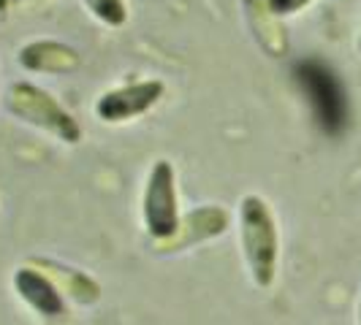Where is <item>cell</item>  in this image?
I'll return each mask as SVG.
<instances>
[{"label": "cell", "instance_id": "obj_1", "mask_svg": "<svg viewBox=\"0 0 361 325\" xmlns=\"http://www.w3.org/2000/svg\"><path fill=\"white\" fill-rule=\"evenodd\" d=\"M239 238L258 288H271L280 266V231L274 212L261 196H245L239 203Z\"/></svg>", "mask_w": 361, "mask_h": 325}, {"label": "cell", "instance_id": "obj_2", "mask_svg": "<svg viewBox=\"0 0 361 325\" xmlns=\"http://www.w3.org/2000/svg\"><path fill=\"white\" fill-rule=\"evenodd\" d=\"M293 82L305 92L315 125L326 136H340L348 127L350 111H348V92L337 71L318 57H307L293 65Z\"/></svg>", "mask_w": 361, "mask_h": 325}, {"label": "cell", "instance_id": "obj_3", "mask_svg": "<svg viewBox=\"0 0 361 325\" xmlns=\"http://www.w3.org/2000/svg\"><path fill=\"white\" fill-rule=\"evenodd\" d=\"M6 108L27 125L52 133L54 139L66 144H79L82 141V127L73 120L68 108L54 98L49 90L30 84V82H14L6 92Z\"/></svg>", "mask_w": 361, "mask_h": 325}, {"label": "cell", "instance_id": "obj_4", "mask_svg": "<svg viewBox=\"0 0 361 325\" xmlns=\"http://www.w3.org/2000/svg\"><path fill=\"white\" fill-rule=\"evenodd\" d=\"M142 219L155 244L169 241L180 228V200H177V171L169 160L152 165L142 196Z\"/></svg>", "mask_w": 361, "mask_h": 325}, {"label": "cell", "instance_id": "obj_5", "mask_svg": "<svg viewBox=\"0 0 361 325\" xmlns=\"http://www.w3.org/2000/svg\"><path fill=\"white\" fill-rule=\"evenodd\" d=\"M163 95H166V84L161 79H142L133 84H123L117 90L104 92L95 101V117L109 125H120L155 108Z\"/></svg>", "mask_w": 361, "mask_h": 325}, {"label": "cell", "instance_id": "obj_6", "mask_svg": "<svg viewBox=\"0 0 361 325\" xmlns=\"http://www.w3.org/2000/svg\"><path fill=\"white\" fill-rule=\"evenodd\" d=\"M11 282H14L19 298L33 312H38L44 320H60L66 314V295L38 266L27 263V266L17 269Z\"/></svg>", "mask_w": 361, "mask_h": 325}, {"label": "cell", "instance_id": "obj_7", "mask_svg": "<svg viewBox=\"0 0 361 325\" xmlns=\"http://www.w3.org/2000/svg\"><path fill=\"white\" fill-rule=\"evenodd\" d=\"M231 225V215L223 209V206H199L193 212H188L185 217H180V228L177 234L171 236L169 241H161L158 250H185L190 244H201L207 238H215V236L226 234Z\"/></svg>", "mask_w": 361, "mask_h": 325}, {"label": "cell", "instance_id": "obj_8", "mask_svg": "<svg viewBox=\"0 0 361 325\" xmlns=\"http://www.w3.org/2000/svg\"><path fill=\"white\" fill-rule=\"evenodd\" d=\"M19 65L33 73H73L82 65V54L63 41H30L19 49Z\"/></svg>", "mask_w": 361, "mask_h": 325}, {"label": "cell", "instance_id": "obj_9", "mask_svg": "<svg viewBox=\"0 0 361 325\" xmlns=\"http://www.w3.org/2000/svg\"><path fill=\"white\" fill-rule=\"evenodd\" d=\"M30 263L44 271L54 285H57V290H60L63 295L73 298L76 304L90 307L95 301H101V285L92 279L90 274H85V271H79V269H71V266H63V263H57V260H47V257H41V260L33 257Z\"/></svg>", "mask_w": 361, "mask_h": 325}, {"label": "cell", "instance_id": "obj_10", "mask_svg": "<svg viewBox=\"0 0 361 325\" xmlns=\"http://www.w3.org/2000/svg\"><path fill=\"white\" fill-rule=\"evenodd\" d=\"M92 17L109 27H123L128 22V3L126 0H82Z\"/></svg>", "mask_w": 361, "mask_h": 325}, {"label": "cell", "instance_id": "obj_11", "mask_svg": "<svg viewBox=\"0 0 361 325\" xmlns=\"http://www.w3.org/2000/svg\"><path fill=\"white\" fill-rule=\"evenodd\" d=\"M310 3H315V0H267L269 11H271V14H274L277 19L293 17V14L305 11V8H307Z\"/></svg>", "mask_w": 361, "mask_h": 325}, {"label": "cell", "instance_id": "obj_12", "mask_svg": "<svg viewBox=\"0 0 361 325\" xmlns=\"http://www.w3.org/2000/svg\"><path fill=\"white\" fill-rule=\"evenodd\" d=\"M8 3H17V0H0V6H8Z\"/></svg>", "mask_w": 361, "mask_h": 325}, {"label": "cell", "instance_id": "obj_13", "mask_svg": "<svg viewBox=\"0 0 361 325\" xmlns=\"http://www.w3.org/2000/svg\"><path fill=\"white\" fill-rule=\"evenodd\" d=\"M359 325H361V295H359Z\"/></svg>", "mask_w": 361, "mask_h": 325}, {"label": "cell", "instance_id": "obj_14", "mask_svg": "<svg viewBox=\"0 0 361 325\" xmlns=\"http://www.w3.org/2000/svg\"><path fill=\"white\" fill-rule=\"evenodd\" d=\"M359 54H361V33H359Z\"/></svg>", "mask_w": 361, "mask_h": 325}]
</instances>
